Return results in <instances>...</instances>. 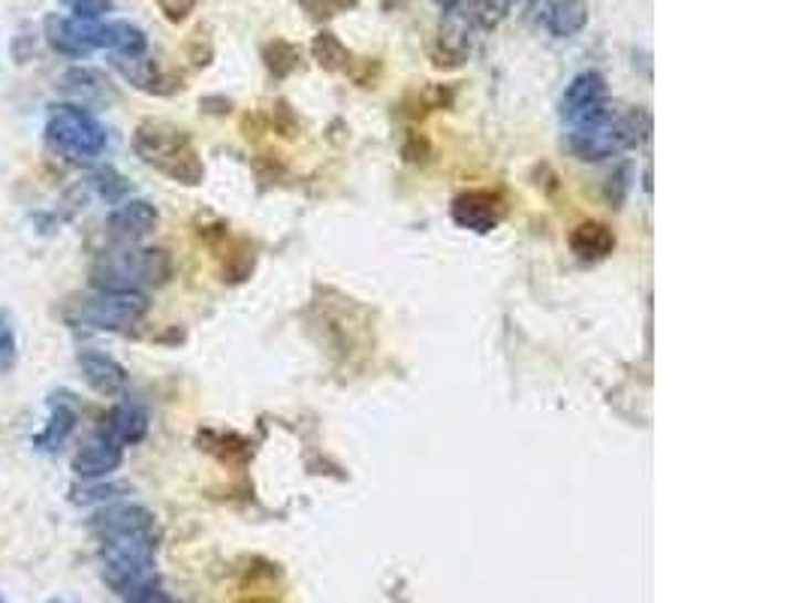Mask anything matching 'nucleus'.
<instances>
[{
  "label": "nucleus",
  "mask_w": 805,
  "mask_h": 603,
  "mask_svg": "<svg viewBox=\"0 0 805 603\" xmlns=\"http://www.w3.org/2000/svg\"><path fill=\"white\" fill-rule=\"evenodd\" d=\"M133 152L143 164L155 166L160 176L172 178L178 185H199L206 176L202 157L188 131L169 121H143L133 133Z\"/></svg>",
  "instance_id": "1"
},
{
  "label": "nucleus",
  "mask_w": 805,
  "mask_h": 603,
  "mask_svg": "<svg viewBox=\"0 0 805 603\" xmlns=\"http://www.w3.org/2000/svg\"><path fill=\"white\" fill-rule=\"evenodd\" d=\"M649 133L651 118L646 110H607L600 118L567 127L564 145L579 160H607V157H616V154L642 145L649 139Z\"/></svg>",
  "instance_id": "2"
},
{
  "label": "nucleus",
  "mask_w": 805,
  "mask_h": 603,
  "mask_svg": "<svg viewBox=\"0 0 805 603\" xmlns=\"http://www.w3.org/2000/svg\"><path fill=\"white\" fill-rule=\"evenodd\" d=\"M172 278V257L164 248H118L100 257L91 269L94 290L145 293Z\"/></svg>",
  "instance_id": "3"
},
{
  "label": "nucleus",
  "mask_w": 805,
  "mask_h": 603,
  "mask_svg": "<svg viewBox=\"0 0 805 603\" xmlns=\"http://www.w3.org/2000/svg\"><path fill=\"white\" fill-rule=\"evenodd\" d=\"M45 143L55 154L73 164H91L109 145V133L97 115L73 103H58L45 118Z\"/></svg>",
  "instance_id": "4"
},
{
  "label": "nucleus",
  "mask_w": 805,
  "mask_h": 603,
  "mask_svg": "<svg viewBox=\"0 0 805 603\" xmlns=\"http://www.w3.org/2000/svg\"><path fill=\"white\" fill-rule=\"evenodd\" d=\"M148 314V297L145 293H112V290H94L88 297L70 302V320L79 326L100 332H124L136 326Z\"/></svg>",
  "instance_id": "5"
},
{
  "label": "nucleus",
  "mask_w": 805,
  "mask_h": 603,
  "mask_svg": "<svg viewBox=\"0 0 805 603\" xmlns=\"http://www.w3.org/2000/svg\"><path fill=\"white\" fill-rule=\"evenodd\" d=\"M607 110V79L600 76L597 70H585V73L571 79V85L562 97V118L567 127L600 118Z\"/></svg>",
  "instance_id": "6"
},
{
  "label": "nucleus",
  "mask_w": 805,
  "mask_h": 603,
  "mask_svg": "<svg viewBox=\"0 0 805 603\" xmlns=\"http://www.w3.org/2000/svg\"><path fill=\"white\" fill-rule=\"evenodd\" d=\"M474 15L471 0H462L456 10H447L438 28V45H435V64L462 66L471 58V33H474Z\"/></svg>",
  "instance_id": "7"
},
{
  "label": "nucleus",
  "mask_w": 805,
  "mask_h": 603,
  "mask_svg": "<svg viewBox=\"0 0 805 603\" xmlns=\"http://www.w3.org/2000/svg\"><path fill=\"white\" fill-rule=\"evenodd\" d=\"M58 91L66 103L82 106V110H103L115 100V85L112 79L97 70V66H70L58 76Z\"/></svg>",
  "instance_id": "8"
},
{
  "label": "nucleus",
  "mask_w": 805,
  "mask_h": 603,
  "mask_svg": "<svg viewBox=\"0 0 805 603\" xmlns=\"http://www.w3.org/2000/svg\"><path fill=\"white\" fill-rule=\"evenodd\" d=\"M452 220L471 232H492L504 220V202L492 190H464L452 199Z\"/></svg>",
  "instance_id": "9"
},
{
  "label": "nucleus",
  "mask_w": 805,
  "mask_h": 603,
  "mask_svg": "<svg viewBox=\"0 0 805 603\" xmlns=\"http://www.w3.org/2000/svg\"><path fill=\"white\" fill-rule=\"evenodd\" d=\"M160 223V215L148 199H124L106 218V232L118 245H136L145 236H151Z\"/></svg>",
  "instance_id": "10"
},
{
  "label": "nucleus",
  "mask_w": 805,
  "mask_h": 603,
  "mask_svg": "<svg viewBox=\"0 0 805 603\" xmlns=\"http://www.w3.org/2000/svg\"><path fill=\"white\" fill-rule=\"evenodd\" d=\"M124 461V447L122 444H115V440L106 435V432H100L94 438H88L79 453L73 456V474H76L79 480H106L109 474H115L122 468Z\"/></svg>",
  "instance_id": "11"
},
{
  "label": "nucleus",
  "mask_w": 805,
  "mask_h": 603,
  "mask_svg": "<svg viewBox=\"0 0 805 603\" xmlns=\"http://www.w3.org/2000/svg\"><path fill=\"white\" fill-rule=\"evenodd\" d=\"M91 531L97 540L122 538V534H136V531H157L155 513L139 505H115L109 510H100L91 519Z\"/></svg>",
  "instance_id": "12"
},
{
  "label": "nucleus",
  "mask_w": 805,
  "mask_h": 603,
  "mask_svg": "<svg viewBox=\"0 0 805 603\" xmlns=\"http://www.w3.org/2000/svg\"><path fill=\"white\" fill-rule=\"evenodd\" d=\"M79 372L85 377V384L100 395H122L124 386H127V368L118 360H112L109 353L82 351L79 353Z\"/></svg>",
  "instance_id": "13"
},
{
  "label": "nucleus",
  "mask_w": 805,
  "mask_h": 603,
  "mask_svg": "<svg viewBox=\"0 0 805 603\" xmlns=\"http://www.w3.org/2000/svg\"><path fill=\"white\" fill-rule=\"evenodd\" d=\"M76 426H79L76 402H64V395L58 393L55 398H52V410H49V419H45L43 432L33 438L36 450L49 453V456L61 453L66 447V440L73 438Z\"/></svg>",
  "instance_id": "14"
},
{
  "label": "nucleus",
  "mask_w": 805,
  "mask_h": 603,
  "mask_svg": "<svg viewBox=\"0 0 805 603\" xmlns=\"http://www.w3.org/2000/svg\"><path fill=\"white\" fill-rule=\"evenodd\" d=\"M112 66L122 73L133 89L145 91V94H172L176 85H169L172 79L166 76L148 55H112Z\"/></svg>",
  "instance_id": "15"
},
{
  "label": "nucleus",
  "mask_w": 805,
  "mask_h": 603,
  "mask_svg": "<svg viewBox=\"0 0 805 603\" xmlns=\"http://www.w3.org/2000/svg\"><path fill=\"white\" fill-rule=\"evenodd\" d=\"M103 432H106L115 444L133 447V444H139V440H145V435H148V410H145L139 402L124 398V402H118V405L109 410L106 428H103Z\"/></svg>",
  "instance_id": "16"
},
{
  "label": "nucleus",
  "mask_w": 805,
  "mask_h": 603,
  "mask_svg": "<svg viewBox=\"0 0 805 603\" xmlns=\"http://www.w3.org/2000/svg\"><path fill=\"white\" fill-rule=\"evenodd\" d=\"M571 251L583 260V263H600L609 253L616 251V232L609 230L600 220H583L574 232H571Z\"/></svg>",
  "instance_id": "17"
},
{
  "label": "nucleus",
  "mask_w": 805,
  "mask_h": 603,
  "mask_svg": "<svg viewBox=\"0 0 805 603\" xmlns=\"http://www.w3.org/2000/svg\"><path fill=\"white\" fill-rule=\"evenodd\" d=\"M588 24V3L585 0H552L546 10V31L558 40H571Z\"/></svg>",
  "instance_id": "18"
},
{
  "label": "nucleus",
  "mask_w": 805,
  "mask_h": 603,
  "mask_svg": "<svg viewBox=\"0 0 805 603\" xmlns=\"http://www.w3.org/2000/svg\"><path fill=\"white\" fill-rule=\"evenodd\" d=\"M311 55H314V61H317L323 70H330V73H338V70H347V66H351V49H347V45H344L332 31H321L314 37Z\"/></svg>",
  "instance_id": "19"
},
{
  "label": "nucleus",
  "mask_w": 805,
  "mask_h": 603,
  "mask_svg": "<svg viewBox=\"0 0 805 603\" xmlns=\"http://www.w3.org/2000/svg\"><path fill=\"white\" fill-rule=\"evenodd\" d=\"M263 61L272 76L288 79L290 73H296L299 64H302V52H299V45L275 37V40H269V43L263 45Z\"/></svg>",
  "instance_id": "20"
},
{
  "label": "nucleus",
  "mask_w": 805,
  "mask_h": 603,
  "mask_svg": "<svg viewBox=\"0 0 805 603\" xmlns=\"http://www.w3.org/2000/svg\"><path fill=\"white\" fill-rule=\"evenodd\" d=\"M109 52L112 55H145L148 37L133 22H109Z\"/></svg>",
  "instance_id": "21"
},
{
  "label": "nucleus",
  "mask_w": 805,
  "mask_h": 603,
  "mask_svg": "<svg viewBox=\"0 0 805 603\" xmlns=\"http://www.w3.org/2000/svg\"><path fill=\"white\" fill-rule=\"evenodd\" d=\"M124 486L118 482H97V480H82L79 486L70 489V501L79 507L100 505V501H112L115 495H122Z\"/></svg>",
  "instance_id": "22"
},
{
  "label": "nucleus",
  "mask_w": 805,
  "mask_h": 603,
  "mask_svg": "<svg viewBox=\"0 0 805 603\" xmlns=\"http://www.w3.org/2000/svg\"><path fill=\"white\" fill-rule=\"evenodd\" d=\"M91 187L97 190V197L100 199H106V202H122L124 197H127V181H124V176H118L112 166H100L97 173H91Z\"/></svg>",
  "instance_id": "23"
},
{
  "label": "nucleus",
  "mask_w": 805,
  "mask_h": 603,
  "mask_svg": "<svg viewBox=\"0 0 805 603\" xmlns=\"http://www.w3.org/2000/svg\"><path fill=\"white\" fill-rule=\"evenodd\" d=\"M19 362V335L10 311H0V374H10Z\"/></svg>",
  "instance_id": "24"
},
{
  "label": "nucleus",
  "mask_w": 805,
  "mask_h": 603,
  "mask_svg": "<svg viewBox=\"0 0 805 603\" xmlns=\"http://www.w3.org/2000/svg\"><path fill=\"white\" fill-rule=\"evenodd\" d=\"M299 7L309 12V19L323 22V19H335L342 12H351L359 7V0H299Z\"/></svg>",
  "instance_id": "25"
},
{
  "label": "nucleus",
  "mask_w": 805,
  "mask_h": 603,
  "mask_svg": "<svg viewBox=\"0 0 805 603\" xmlns=\"http://www.w3.org/2000/svg\"><path fill=\"white\" fill-rule=\"evenodd\" d=\"M64 3L73 10V19H88V22H100L115 10V0H64Z\"/></svg>",
  "instance_id": "26"
},
{
  "label": "nucleus",
  "mask_w": 805,
  "mask_h": 603,
  "mask_svg": "<svg viewBox=\"0 0 805 603\" xmlns=\"http://www.w3.org/2000/svg\"><path fill=\"white\" fill-rule=\"evenodd\" d=\"M124 603H176L169 594L164 592V585H160V576L157 580H148L143 585H136L130 589L127 594H122Z\"/></svg>",
  "instance_id": "27"
},
{
  "label": "nucleus",
  "mask_w": 805,
  "mask_h": 603,
  "mask_svg": "<svg viewBox=\"0 0 805 603\" xmlns=\"http://www.w3.org/2000/svg\"><path fill=\"white\" fill-rule=\"evenodd\" d=\"M155 3L160 7V12H164L169 22L181 24L185 19H188L190 12L197 10L199 0H155Z\"/></svg>",
  "instance_id": "28"
},
{
  "label": "nucleus",
  "mask_w": 805,
  "mask_h": 603,
  "mask_svg": "<svg viewBox=\"0 0 805 603\" xmlns=\"http://www.w3.org/2000/svg\"><path fill=\"white\" fill-rule=\"evenodd\" d=\"M33 52H36V40H33L31 31L19 33V37L12 40V58H15V64H28V61H33Z\"/></svg>",
  "instance_id": "29"
},
{
  "label": "nucleus",
  "mask_w": 805,
  "mask_h": 603,
  "mask_svg": "<svg viewBox=\"0 0 805 603\" xmlns=\"http://www.w3.org/2000/svg\"><path fill=\"white\" fill-rule=\"evenodd\" d=\"M435 3H438V7H441V10L447 12V10H456V7H459L462 0H435Z\"/></svg>",
  "instance_id": "30"
},
{
  "label": "nucleus",
  "mask_w": 805,
  "mask_h": 603,
  "mask_svg": "<svg viewBox=\"0 0 805 603\" xmlns=\"http://www.w3.org/2000/svg\"><path fill=\"white\" fill-rule=\"evenodd\" d=\"M52 603H61V601H52Z\"/></svg>",
  "instance_id": "31"
},
{
  "label": "nucleus",
  "mask_w": 805,
  "mask_h": 603,
  "mask_svg": "<svg viewBox=\"0 0 805 603\" xmlns=\"http://www.w3.org/2000/svg\"><path fill=\"white\" fill-rule=\"evenodd\" d=\"M0 603H3V597H0Z\"/></svg>",
  "instance_id": "32"
}]
</instances>
